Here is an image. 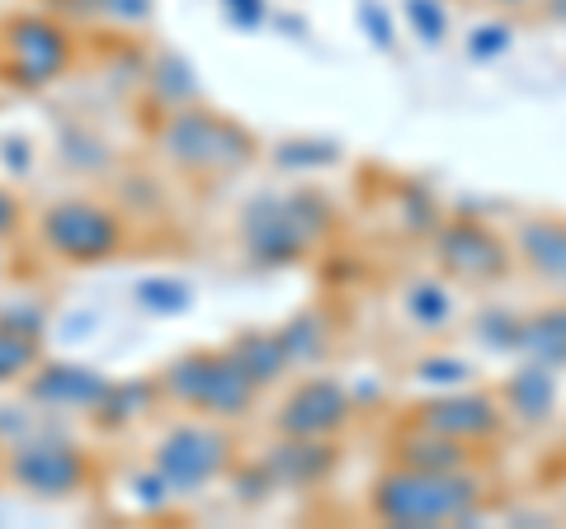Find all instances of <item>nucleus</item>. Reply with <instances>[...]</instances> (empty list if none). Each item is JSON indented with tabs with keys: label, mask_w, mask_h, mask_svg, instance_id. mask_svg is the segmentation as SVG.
I'll list each match as a JSON object with an SVG mask.
<instances>
[{
	"label": "nucleus",
	"mask_w": 566,
	"mask_h": 529,
	"mask_svg": "<svg viewBox=\"0 0 566 529\" xmlns=\"http://www.w3.org/2000/svg\"><path fill=\"white\" fill-rule=\"evenodd\" d=\"M331 227H335V208L322 189L312 185L264 189L241 204L237 246L255 270H293L312 251H322Z\"/></svg>",
	"instance_id": "f257e3e1"
},
{
	"label": "nucleus",
	"mask_w": 566,
	"mask_h": 529,
	"mask_svg": "<svg viewBox=\"0 0 566 529\" xmlns=\"http://www.w3.org/2000/svg\"><path fill=\"white\" fill-rule=\"evenodd\" d=\"M368 516L397 529L472 525L486 516V478L476 468H406L387 464L368 487Z\"/></svg>",
	"instance_id": "f03ea898"
},
{
	"label": "nucleus",
	"mask_w": 566,
	"mask_h": 529,
	"mask_svg": "<svg viewBox=\"0 0 566 529\" xmlns=\"http://www.w3.org/2000/svg\"><path fill=\"white\" fill-rule=\"evenodd\" d=\"M156 156L193 180H227V175L245 170L260 156V143L251 128H241L232 114L208 110V104H189V110H170L156 118Z\"/></svg>",
	"instance_id": "7ed1b4c3"
},
{
	"label": "nucleus",
	"mask_w": 566,
	"mask_h": 529,
	"mask_svg": "<svg viewBox=\"0 0 566 529\" xmlns=\"http://www.w3.org/2000/svg\"><path fill=\"white\" fill-rule=\"evenodd\" d=\"M0 478L33 501H76L95 487V458L76 435H66L62 421H48L43 431L6 445Z\"/></svg>",
	"instance_id": "20e7f679"
},
{
	"label": "nucleus",
	"mask_w": 566,
	"mask_h": 529,
	"mask_svg": "<svg viewBox=\"0 0 566 529\" xmlns=\"http://www.w3.org/2000/svg\"><path fill=\"white\" fill-rule=\"evenodd\" d=\"M156 383H161L166 407L227 421V426L245 421L260 402V387L241 374L227 350H185L156 369Z\"/></svg>",
	"instance_id": "39448f33"
},
{
	"label": "nucleus",
	"mask_w": 566,
	"mask_h": 529,
	"mask_svg": "<svg viewBox=\"0 0 566 529\" xmlns=\"http://www.w3.org/2000/svg\"><path fill=\"white\" fill-rule=\"evenodd\" d=\"M33 241L43 256L71 270H91V264H109L114 256L128 251V218L104 199H85V194H66L39 208L33 218Z\"/></svg>",
	"instance_id": "423d86ee"
},
{
	"label": "nucleus",
	"mask_w": 566,
	"mask_h": 529,
	"mask_svg": "<svg viewBox=\"0 0 566 529\" xmlns=\"http://www.w3.org/2000/svg\"><path fill=\"white\" fill-rule=\"evenodd\" d=\"M147 464L175 487V497H199L237 473V435L227 421L185 416L151 439Z\"/></svg>",
	"instance_id": "0eeeda50"
},
{
	"label": "nucleus",
	"mask_w": 566,
	"mask_h": 529,
	"mask_svg": "<svg viewBox=\"0 0 566 529\" xmlns=\"http://www.w3.org/2000/svg\"><path fill=\"white\" fill-rule=\"evenodd\" d=\"M76 66V33L62 10H20L0 24V81L14 91H48Z\"/></svg>",
	"instance_id": "6e6552de"
},
{
	"label": "nucleus",
	"mask_w": 566,
	"mask_h": 529,
	"mask_svg": "<svg viewBox=\"0 0 566 529\" xmlns=\"http://www.w3.org/2000/svg\"><path fill=\"white\" fill-rule=\"evenodd\" d=\"M434 270L463 289H495L515 274V246L482 218H444L430 237Z\"/></svg>",
	"instance_id": "1a4fd4ad"
},
{
	"label": "nucleus",
	"mask_w": 566,
	"mask_h": 529,
	"mask_svg": "<svg viewBox=\"0 0 566 529\" xmlns=\"http://www.w3.org/2000/svg\"><path fill=\"white\" fill-rule=\"evenodd\" d=\"M406 421L449 435V439H458V445L486 449L491 439H501V431H505V407L491 387L468 383V387H449V393H430V397L411 402Z\"/></svg>",
	"instance_id": "9d476101"
},
{
	"label": "nucleus",
	"mask_w": 566,
	"mask_h": 529,
	"mask_svg": "<svg viewBox=\"0 0 566 529\" xmlns=\"http://www.w3.org/2000/svg\"><path fill=\"white\" fill-rule=\"evenodd\" d=\"M354 412H359V402H354V393L331 378V374H307L297 378L289 393L279 397V407L270 416L274 435H303V439H335L340 435Z\"/></svg>",
	"instance_id": "9b49d317"
},
{
	"label": "nucleus",
	"mask_w": 566,
	"mask_h": 529,
	"mask_svg": "<svg viewBox=\"0 0 566 529\" xmlns=\"http://www.w3.org/2000/svg\"><path fill=\"white\" fill-rule=\"evenodd\" d=\"M24 397L33 402L39 412L57 416V421H76L85 416L91 421L99 397L109 393V374H99L91 364H76V360H39V369L20 383Z\"/></svg>",
	"instance_id": "f8f14e48"
},
{
	"label": "nucleus",
	"mask_w": 566,
	"mask_h": 529,
	"mask_svg": "<svg viewBox=\"0 0 566 529\" xmlns=\"http://www.w3.org/2000/svg\"><path fill=\"white\" fill-rule=\"evenodd\" d=\"M335 464H340L335 439H303V435H274V445H264V454H260V468H264V478H270L274 497L279 491L326 487L335 478Z\"/></svg>",
	"instance_id": "ddd939ff"
},
{
	"label": "nucleus",
	"mask_w": 566,
	"mask_h": 529,
	"mask_svg": "<svg viewBox=\"0 0 566 529\" xmlns=\"http://www.w3.org/2000/svg\"><path fill=\"white\" fill-rule=\"evenodd\" d=\"M505 407V426H520V431H547L562 412V383H557V369H547L538 360H520L515 369L505 374V383L495 387Z\"/></svg>",
	"instance_id": "4468645a"
},
{
	"label": "nucleus",
	"mask_w": 566,
	"mask_h": 529,
	"mask_svg": "<svg viewBox=\"0 0 566 529\" xmlns=\"http://www.w3.org/2000/svg\"><path fill=\"white\" fill-rule=\"evenodd\" d=\"M515 264H524L543 289L566 293V218L553 214H534L515 222Z\"/></svg>",
	"instance_id": "2eb2a0df"
},
{
	"label": "nucleus",
	"mask_w": 566,
	"mask_h": 529,
	"mask_svg": "<svg viewBox=\"0 0 566 529\" xmlns=\"http://www.w3.org/2000/svg\"><path fill=\"white\" fill-rule=\"evenodd\" d=\"M397 308L406 317V326H416L420 336H444V331L458 322L453 279H444V274H416V279H406L401 293H397Z\"/></svg>",
	"instance_id": "dca6fc26"
},
{
	"label": "nucleus",
	"mask_w": 566,
	"mask_h": 529,
	"mask_svg": "<svg viewBox=\"0 0 566 529\" xmlns=\"http://www.w3.org/2000/svg\"><path fill=\"white\" fill-rule=\"evenodd\" d=\"M222 350L237 360V369L260 387V393H270V387L289 383L297 374V364L289 355V345H283L279 326L274 331H237V336L227 341Z\"/></svg>",
	"instance_id": "f3484780"
},
{
	"label": "nucleus",
	"mask_w": 566,
	"mask_h": 529,
	"mask_svg": "<svg viewBox=\"0 0 566 529\" xmlns=\"http://www.w3.org/2000/svg\"><path fill=\"white\" fill-rule=\"evenodd\" d=\"M166 407V397H161V383L151 378H109V393L99 397V407H95V426L104 435H123V431H133L137 421H147L151 412H161Z\"/></svg>",
	"instance_id": "a211bd4d"
},
{
	"label": "nucleus",
	"mask_w": 566,
	"mask_h": 529,
	"mask_svg": "<svg viewBox=\"0 0 566 529\" xmlns=\"http://www.w3.org/2000/svg\"><path fill=\"white\" fill-rule=\"evenodd\" d=\"M142 76H147V100L156 104V114H170V110H189V104L203 100V81L193 72V62L185 52H156V58L142 62Z\"/></svg>",
	"instance_id": "6ab92c4d"
},
{
	"label": "nucleus",
	"mask_w": 566,
	"mask_h": 529,
	"mask_svg": "<svg viewBox=\"0 0 566 529\" xmlns=\"http://www.w3.org/2000/svg\"><path fill=\"white\" fill-rule=\"evenodd\" d=\"M392 464L449 473V468H472L476 464V449L472 445H458V439L439 435V431H424V426H416V421H406V426L392 435Z\"/></svg>",
	"instance_id": "aec40b11"
},
{
	"label": "nucleus",
	"mask_w": 566,
	"mask_h": 529,
	"mask_svg": "<svg viewBox=\"0 0 566 529\" xmlns=\"http://www.w3.org/2000/svg\"><path fill=\"white\" fill-rule=\"evenodd\" d=\"M468 336L476 350H486L495 360H520L524 355V312H515L510 303H486L472 312Z\"/></svg>",
	"instance_id": "412c9836"
},
{
	"label": "nucleus",
	"mask_w": 566,
	"mask_h": 529,
	"mask_svg": "<svg viewBox=\"0 0 566 529\" xmlns=\"http://www.w3.org/2000/svg\"><path fill=\"white\" fill-rule=\"evenodd\" d=\"M520 360H538L547 369H566V293L557 303H543L534 312H524V355Z\"/></svg>",
	"instance_id": "4be33fe9"
},
{
	"label": "nucleus",
	"mask_w": 566,
	"mask_h": 529,
	"mask_svg": "<svg viewBox=\"0 0 566 529\" xmlns=\"http://www.w3.org/2000/svg\"><path fill=\"white\" fill-rule=\"evenodd\" d=\"M279 336H283V345H289V355H293L297 369H312V364H322L331 355L335 326H331V317L322 308H303V312H293L289 322L279 326Z\"/></svg>",
	"instance_id": "5701e85b"
},
{
	"label": "nucleus",
	"mask_w": 566,
	"mask_h": 529,
	"mask_svg": "<svg viewBox=\"0 0 566 529\" xmlns=\"http://www.w3.org/2000/svg\"><path fill=\"white\" fill-rule=\"evenodd\" d=\"M133 303L147 317H185L193 308V289L180 274H142L133 284Z\"/></svg>",
	"instance_id": "b1692460"
},
{
	"label": "nucleus",
	"mask_w": 566,
	"mask_h": 529,
	"mask_svg": "<svg viewBox=\"0 0 566 529\" xmlns=\"http://www.w3.org/2000/svg\"><path fill=\"white\" fill-rule=\"evenodd\" d=\"M71 14H85L104 29H123V33H137L156 20V0H76Z\"/></svg>",
	"instance_id": "393cba45"
},
{
	"label": "nucleus",
	"mask_w": 566,
	"mask_h": 529,
	"mask_svg": "<svg viewBox=\"0 0 566 529\" xmlns=\"http://www.w3.org/2000/svg\"><path fill=\"white\" fill-rule=\"evenodd\" d=\"M57 156L76 175H104V170H109V162H114L109 143H104L99 133H91V128H76V123L57 133Z\"/></svg>",
	"instance_id": "a878e982"
},
{
	"label": "nucleus",
	"mask_w": 566,
	"mask_h": 529,
	"mask_svg": "<svg viewBox=\"0 0 566 529\" xmlns=\"http://www.w3.org/2000/svg\"><path fill=\"white\" fill-rule=\"evenodd\" d=\"M416 383L424 393H449V387H468L476 383V364L468 355H453V350H434V355L416 360Z\"/></svg>",
	"instance_id": "bb28decb"
},
{
	"label": "nucleus",
	"mask_w": 566,
	"mask_h": 529,
	"mask_svg": "<svg viewBox=\"0 0 566 529\" xmlns=\"http://www.w3.org/2000/svg\"><path fill=\"white\" fill-rule=\"evenodd\" d=\"M43 355H48V350H43V336H24V331L0 326V387L24 383L33 369H39Z\"/></svg>",
	"instance_id": "cd10ccee"
},
{
	"label": "nucleus",
	"mask_w": 566,
	"mask_h": 529,
	"mask_svg": "<svg viewBox=\"0 0 566 529\" xmlns=\"http://www.w3.org/2000/svg\"><path fill=\"white\" fill-rule=\"evenodd\" d=\"M463 52L476 62V66H491L515 52V24H510V14H491V20L472 24L468 39H463Z\"/></svg>",
	"instance_id": "c85d7f7f"
},
{
	"label": "nucleus",
	"mask_w": 566,
	"mask_h": 529,
	"mask_svg": "<svg viewBox=\"0 0 566 529\" xmlns=\"http://www.w3.org/2000/svg\"><path fill=\"white\" fill-rule=\"evenodd\" d=\"M401 20L424 48H444L449 33H453L449 0H401Z\"/></svg>",
	"instance_id": "c756f323"
},
{
	"label": "nucleus",
	"mask_w": 566,
	"mask_h": 529,
	"mask_svg": "<svg viewBox=\"0 0 566 529\" xmlns=\"http://www.w3.org/2000/svg\"><path fill=\"white\" fill-rule=\"evenodd\" d=\"M340 162V147L322 143V137H289V143L274 147V166L289 170V175H303V170H326Z\"/></svg>",
	"instance_id": "7c9ffc66"
},
{
	"label": "nucleus",
	"mask_w": 566,
	"mask_h": 529,
	"mask_svg": "<svg viewBox=\"0 0 566 529\" xmlns=\"http://www.w3.org/2000/svg\"><path fill=\"white\" fill-rule=\"evenodd\" d=\"M354 24L378 52H397V14L382 0H354Z\"/></svg>",
	"instance_id": "2f4dec72"
},
{
	"label": "nucleus",
	"mask_w": 566,
	"mask_h": 529,
	"mask_svg": "<svg viewBox=\"0 0 566 529\" xmlns=\"http://www.w3.org/2000/svg\"><path fill=\"white\" fill-rule=\"evenodd\" d=\"M128 501H133L137 510H147V516H156V510H170L180 497H175V487H170L151 464H142L133 478H128Z\"/></svg>",
	"instance_id": "473e14b6"
},
{
	"label": "nucleus",
	"mask_w": 566,
	"mask_h": 529,
	"mask_svg": "<svg viewBox=\"0 0 566 529\" xmlns=\"http://www.w3.org/2000/svg\"><path fill=\"white\" fill-rule=\"evenodd\" d=\"M222 6V20L232 24L237 33H260L264 24H270V0H218Z\"/></svg>",
	"instance_id": "72a5a7b5"
},
{
	"label": "nucleus",
	"mask_w": 566,
	"mask_h": 529,
	"mask_svg": "<svg viewBox=\"0 0 566 529\" xmlns=\"http://www.w3.org/2000/svg\"><path fill=\"white\" fill-rule=\"evenodd\" d=\"M0 326L24 331V336H43V331H48V308H39L33 298H20V303L0 308Z\"/></svg>",
	"instance_id": "f704fd0d"
},
{
	"label": "nucleus",
	"mask_w": 566,
	"mask_h": 529,
	"mask_svg": "<svg viewBox=\"0 0 566 529\" xmlns=\"http://www.w3.org/2000/svg\"><path fill=\"white\" fill-rule=\"evenodd\" d=\"M29 227V208L24 199L14 194L10 185H0V241H10V237H20Z\"/></svg>",
	"instance_id": "c9c22d12"
},
{
	"label": "nucleus",
	"mask_w": 566,
	"mask_h": 529,
	"mask_svg": "<svg viewBox=\"0 0 566 529\" xmlns=\"http://www.w3.org/2000/svg\"><path fill=\"white\" fill-rule=\"evenodd\" d=\"M0 162H6L10 175H29L33 170V143L29 137H0Z\"/></svg>",
	"instance_id": "e433bc0d"
},
{
	"label": "nucleus",
	"mask_w": 566,
	"mask_h": 529,
	"mask_svg": "<svg viewBox=\"0 0 566 529\" xmlns=\"http://www.w3.org/2000/svg\"><path fill=\"white\" fill-rule=\"evenodd\" d=\"M486 6H491L495 14H528V10H538L543 0H486Z\"/></svg>",
	"instance_id": "4c0bfd02"
},
{
	"label": "nucleus",
	"mask_w": 566,
	"mask_h": 529,
	"mask_svg": "<svg viewBox=\"0 0 566 529\" xmlns=\"http://www.w3.org/2000/svg\"><path fill=\"white\" fill-rule=\"evenodd\" d=\"M270 24L289 29V39H303V33H307V20H303V14H270Z\"/></svg>",
	"instance_id": "58836bf2"
},
{
	"label": "nucleus",
	"mask_w": 566,
	"mask_h": 529,
	"mask_svg": "<svg viewBox=\"0 0 566 529\" xmlns=\"http://www.w3.org/2000/svg\"><path fill=\"white\" fill-rule=\"evenodd\" d=\"M39 6H48V10H62V14H71V6H76V0H39Z\"/></svg>",
	"instance_id": "ea45409f"
},
{
	"label": "nucleus",
	"mask_w": 566,
	"mask_h": 529,
	"mask_svg": "<svg viewBox=\"0 0 566 529\" xmlns=\"http://www.w3.org/2000/svg\"><path fill=\"white\" fill-rule=\"evenodd\" d=\"M10 274V256H6V241H0V279Z\"/></svg>",
	"instance_id": "a19ab883"
},
{
	"label": "nucleus",
	"mask_w": 566,
	"mask_h": 529,
	"mask_svg": "<svg viewBox=\"0 0 566 529\" xmlns=\"http://www.w3.org/2000/svg\"><path fill=\"white\" fill-rule=\"evenodd\" d=\"M0 458H6V445H0Z\"/></svg>",
	"instance_id": "79ce46f5"
},
{
	"label": "nucleus",
	"mask_w": 566,
	"mask_h": 529,
	"mask_svg": "<svg viewBox=\"0 0 566 529\" xmlns=\"http://www.w3.org/2000/svg\"><path fill=\"white\" fill-rule=\"evenodd\" d=\"M562 412H566V402H562Z\"/></svg>",
	"instance_id": "37998d69"
}]
</instances>
